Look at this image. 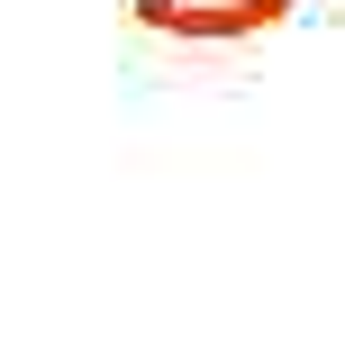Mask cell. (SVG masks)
Masks as SVG:
<instances>
[{
    "label": "cell",
    "mask_w": 345,
    "mask_h": 354,
    "mask_svg": "<svg viewBox=\"0 0 345 354\" xmlns=\"http://www.w3.org/2000/svg\"><path fill=\"white\" fill-rule=\"evenodd\" d=\"M300 0H127L136 28H155L173 46H245L263 28H282Z\"/></svg>",
    "instance_id": "1"
}]
</instances>
